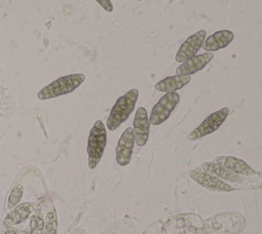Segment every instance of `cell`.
Segmentation results:
<instances>
[{"label":"cell","mask_w":262,"mask_h":234,"mask_svg":"<svg viewBox=\"0 0 262 234\" xmlns=\"http://www.w3.org/2000/svg\"><path fill=\"white\" fill-rule=\"evenodd\" d=\"M138 99V89L132 88L125 94L121 95L111 109L106 120L108 130H116L123 122H125L135 108Z\"/></svg>","instance_id":"1"},{"label":"cell","mask_w":262,"mask_h":234,"mask_svg":"<svg viewBox=\"0 0 262 234\" xmlns=\"http://www.w3.org/2000/svg\"><path fill=\"white\" fill-rule=\"evenodd\" d=\"M84 80L85 75L82 73H74L61 76L43 87L38 92L37 96L39 100L44 101L71 93L77 89L84 82Z\"/></svg>","instance_id":"2"},{"label":"cell","mask_w":262,"mask_h":234,"mask_svg":"<svg viewBox=\"0 0 262 234\" xmlns=\"http://www.w3.org/2000/svg\"><path fill=\"white\" fill-rule=\"evenodd\" d=\"M106 146V128L101 120L95 121L92 128L90 129L88 143H87V154H88V166L90 169H94L99 163L104 148Z\"/></svg>","instance_id":"3"},{"label":"cell","mask_w":262,"mask_h":234,"mask_svg":"<svg viewBox=\"0 0 262 234\" xmlns=\"http://www.w3.org/2000/svg\"><path fill=\"white\" fill-rule=\"evenodd\" d=\"M179 100L180 96L177 92H166L162 98H160L158 103L151 109L148 118L150 124L160 125L165 122L179 103Z\"/></svg>","instance_id":"4"},{"label":"cell","mask_w":262,"mask_h":234,"mask_svg":"<svg viewBox=\"0 0 262 234\" xmlns=\"http://www.w3.org/2000/svg\"><path fill=\"white\" fill-rule=\"evenodd\" d=\"M229 112H230L229 109L227 107H224L218 111L211 113L208 117H206L203 120V122H201V124L194 130H192L189 133L188 139L189 140H198V139H201L205 135H208V134L214 132L226 120Z\"/></svg>","instance_id":"5"},{"label":"cell","mask_w":262,"mask_h":234,"mask_svg":"<svg viewBox=\"0 0 262 234\" xmlns=\"http://www.w3.org/2000/svg\"><path fill=\"white\" fill-rule=\"evenodd\" d=\"M189 176L199 185H201L202 187H204L208 190L214 191V192H231V191L235 190L228 183L220 180L219 178H217L209 172H206V171L200 169L199 167L191 170Z\"/></svg>","instance_id":"6"},{"label":"cell","mask_w":262,"mask_h":234,"mask_svg":"<svg viewBox=\"0 0 262 234\" xmlns=\"http://www.w3.org/2000/svg\"><path fill=\"white\" fill-rule=\"evenodd\" d=\"M205 38H206L205 30H200L194 34L190 35L177 50L175 55V61L178 63H183L184 61L194 56L196 52L202 48Z\"/></svg>","instance_id":"7"},{"label":"cell","mask_w":262,"mask_h":234,"mask_svg":"<svg viewBox=\"0 0 262 234\" xmlns=\"http://www.w3.org/2000/svg\"><path fill=\"white\" fill-rule=\"evenodd\" d=\"M134 133L132 127H127L121 134L116 147V161L121 166L129 164L134 147Z\"/></svg>","instance_id":"8"},{"label":"cell","mask_w":262,"mask_h":234,"mask_svg":"<svg viewBox=\"0 0 262 234\" xmlns=\"http://www.w3.org/2000/svg\"><path fill=\"white\" fill-rule=\"evenodd\" d=\"M217 163H219L224 168L237 173L239 176L250 178V179H261V174L254 170L247 162H245L242 159H238L236 157L232 156H218L215 158Z\"/></svg>","instance_id":"9"},{"label":"cell","mask_w":262,"mask_h":234,"mask_svg":"<svg viewBox=\"0 0 262 234\" xmlns=\"http://www.w3.org/2000/svg\"><path fill=\"white\" fill-rule=\"evenodd\" d=\"M150 122L147 116L145 108L139 107L136 110L135 117L133 119V133L135 143L138 146H144L148 140Z\"/></svg>","instance_id":"10"},{"label":"cell","mask_w":262,"mask_h":234,"mask_svg":"<svg viewBox=\"0 0 262 234\" xmlns=\"http://www.w3.org/2000/svg\"><path fill=\"white\" fill-rule=\"evenodd\" d=\"M214 57L213 52H205L201 54H195L194 56L184 61L176 69V73L180 75H192L208 65Z\"/></svg>","instance_id":"11"},{"label":"cell","mask_w":262,"mask_h":234,"mask_svg":"<svg viewBox=\"0 0 262 234\" xmlns=\"http://www.w3.org/2000/svg\"><path fill=\"white\" fill-rule=\"evenodd\" d=\"M234 38L233 32L229 30H220L205 38L202 49L206 52H213L225 48Z\"/></svg>","instance_id":"12"},{"label":"cell","mask_w":262,"mask_h":234,"mask_svg":"<svg viewBox=\"0 0 262 234\" xmlns=\"http://www.w3.org/2000/svg\"><path fill=\"white\" fill-rule=\"evenodd\" d=\"M190 75L176 74L166 77L155 84V89L162 92H176L190 81Z\"/></svg>","instance_id":"13"},{"label":"cell","mask_w":262,"mask_h":234,"mask_svg":"<svg viewBox=\"0 0 262 234\" xmlns=\"http://www.w3.org/2000/svg\"><path fill=\"white\" fill-rule=\"evenodd\" d=\"M34 211V204L32 202H25L14 206L4 220L6 226H14L25 222Z\"/></svg>","instance_id":"14"},{"label":"cell","mask_w":262,"mask_h":234,"mask_svg":"<svg viewBox=\"0 0 262 234\" xmlns=\"http://www.w3.org/2000/svg\"><path fill=\"white\" fill-rule=\"evenodd\" d=\"M101 234H136V229L131 220L121 219L108 226Z\"/></svg>","instance_id":"15"},{"label":"cell","mask_w":262,"mask_h":234,"mask_svg":"<svg viewBox=\"0 0 262 234\" xmlns=\"http://www.w3.org/2000/svg\"><path fill=\"white\" fill-rule=\"evenodd\" d=\"M45 220L42 217V212L38 209L34 211L30 222V234H44Z\"/></svg>","instance_id":"16"},{"label":"cell","mask_w":262,"mask_h":234,"mask_svg":"<svg viewBox=\"0 0 262 234\" xmlns=\"http://www.w3.org/2000/svg\"><path fill=\"white\" fill-rule=\"evenodd\" d=\"M57 231V216L55 209L52 207L50 211L47 212L44 225V234H56Z\"/></svg>","instance_id":"17"},{"label":"cell","mask_w":262,"mask_h":234,"mask_svg":"<svg viewBox=\"0 0 262 234\" xmlns=\"http://www.w3.org/2000/svg\"><path fill=\"white\" fill-rule=\"evenodd\" d=\"M24 194V186L20 184L15 185L12 190L10 191V194L8 196V201H7V207L8 209H12L14 206L18 204L20 201L21 197Z\"/></svg>","instance_id":"18"},{"label":"cell","mask_w":262,"mask_h":234,"mask_svg":"<svg viewBox=\"0 0 262 234\" xmlns=\"http://www.w3.org/2000/svg\"><path fill=\"white\" fill-rule=\"evenodd\" d=\"M106 12H112L114 7L111 0H95Z\"/></svg>","instance_id":"19"},{"label":"cell","mask_w":262,"mask_h":234,"mask_svg":"<svg viewBox=\"0 0 262 234\" xmlns=\"http://www.w3.org/2000/svg\"><path fill=\"white\" fill-rule=\"evenodd\" d=\"M4 234H17V232L15 230H13V229H8Z\"/></svg>","instance_id":"20"}]
</instances>
